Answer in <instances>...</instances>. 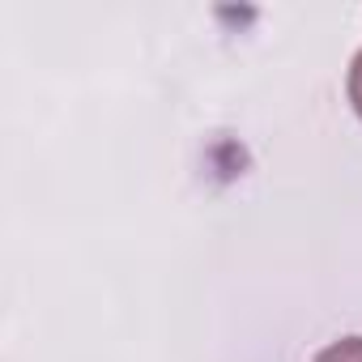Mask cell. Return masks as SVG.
<instances>
[{
  "mask_svg": "<svg viewBox=\"0 0 362 362\" xmlns=\"http://www.w3.org/2000/svg\"><path fill=\"white\" fill-rule=\"evenodd\" d=\"M349 103H354V111H358V119H362V52H358L354 64H349Z\"/></svg>",
  "mask_w": 362,
  "mask_h": 362,
  "instance_id": "7a4b0ae2",
  "label": "cell"
},
{
  "mask_svg": "<svg viewBox=\"0 0 362 362\" xmlns=\"http://www.w3.org/2000/svg\"><path fill=\"white\" fill-rule=\"evenodd\" d=\"M315 362H362V337H341L315 354Z\"/></svg>",
  "mask_w": 362,
  "mask_h": 362,
  "instance_id": "6da1fadb",
  "label": "cell"
}]
</instances>
